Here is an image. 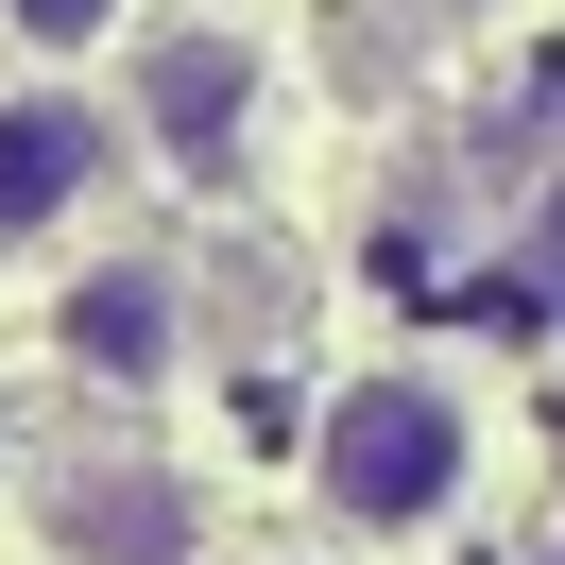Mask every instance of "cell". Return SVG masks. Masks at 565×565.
Masks as SVG:
<instances>
[{
  "mask_svg": "<svg viewBox=\"0 0 565 565\" xmlns=\"http://www.w3.org/2000/svg\"><path fill=\"white\" fill-rule=\"evenodd\" d=\"M462 480H480V412H462V377H428V360L343 377V394H326V428H309V497H326L343 531H377V548L446 531Z\"/></svg>",
  "mask_w": 565,
  "mask_h": 565,
  "instance_id": "6da1fadb",
  "label": "cell"
},
{
  "mask_svg": "<svg viewBox=\"0 0 565 565\" xmlns=\"http://www.w3.org/2000/svg\"><path fill=\"white\" fill-rule=\"evenodd\" d=\"M138 138L172 154V172H241V138H257V52L241 35H154L138 52Z\"/></svg>",
  "mask_w": 565,
  "mask_h": 565,
  "instance_id": "7a4b0ae2",
  "label": "cell"
},
{
  "mask_svg": "<svg viewBox=\"0 0 565 565\" xmlns=\"http://www.w3.org/2000/svg\"><path fill=\"white\" fill-rule=\"evenodd\" d=\"M104 172H120L104 104H70V86H18V104H0V241H52Z\"/></svg>",
  "mask_w": 565,
  "mask_h": 565,
  "instance_id": "3957f363",
  "label": "cell"
},
{
  "mask_svg": "<svg viewBox=\"0 0 565 565\" xmlns=\"http://www.w3.org/2000/svg\"><path fill=\"white\" fill-rule=\"evenodd\" d=\"M52 343H70V377L154 394V377H172V343H189V291H172V257H104V275H70Z\"/></svg>",
  "mask_w": 565,
  "mask_h": 565,
  "instance_id": "277c9868",
  "label": "cell"
},
{
  "mask_svg": "<svg viewBox=\"0 0 565 565\" xmlns=\"http://www.w3.org/2000/svg\"><path fill=\"white\" fill-rule=\"evenodd\" d=\"M52 548L70 565H206V531H189V480H154V462H70Z\"/></svg>",
  "mask_w": 565,
  "mask_h": 565,
  "instance_id": "5b68a950",
  "label": "cell"
},
{
  "mask_svg": "<svg viewBox=\"0 0 565 565\" xmlns=\"http://www.w3.org/2000/svg\"><path fill=\"white\" fill-rule=\"evenodd\" d=\"M0 18H18V35H35V52H104L120 18H138V0H0Z\"/></svg>",
  "mask_w": 565,
  "mask_h": 565,
  "instance_id": "8992f818",
  "label": "cell"
}]
</instances>
